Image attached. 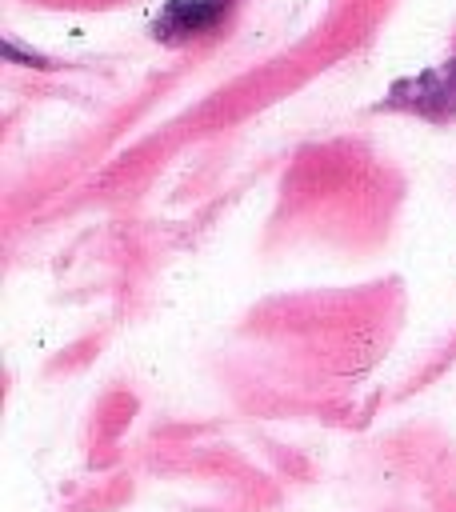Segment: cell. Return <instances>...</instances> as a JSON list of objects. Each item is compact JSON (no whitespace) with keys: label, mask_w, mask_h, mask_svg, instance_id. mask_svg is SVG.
<instances>
[{"label":"cell","mask_w":456,"mask_h":512,"mask_svg":"<svg viewBox=\"0 0 456 512\" xmlns=\"http://www.w3.org/2000/svg\"><path fill=\"white\" fill-rule=\"evenodd\" d=\"M388 104H400V108L420 112L428 120H448L456 112V60H448L440 68H428V72L396 84Z\"/></svg>","instance_id":"1"},{"label":"cell","mask_w":456,"mask_h":512,"mask_svg":"<svg viewBox=\"0 0 456 512\" xmlns=\"http://www.w3.org/2000/svg\"><path fill=\"white\" fill-rule=\"evenodd\" d=\"M228 8H232V0H168L152 20V36L164 44L204 36L228 16Z\"/></svg>","instance_id":"2"}]
</instances>
